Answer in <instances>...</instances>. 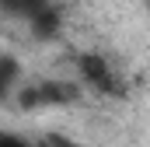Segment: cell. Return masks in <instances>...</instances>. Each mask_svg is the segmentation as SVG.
Listing matches in <instances>:
<instances>
[{
  "label": "cell",
  "instance_id": "obj_1",
  "mask_svg": "<svg viewBox=\"0 0 150 147\" xmlns=\"http://www.w3.org/2000/svg\"><path fill=\"white\" fill-rule=\"evenodd\" d=\"M77 81H80V88H87V91H94L101 98H122L126 95L122 74L101 53H80L77 56Z\"/></svg>",
  "mask_w": 150,
  "mask_h": 147
},
{
  "label": "cell",
  "instance_id": "obj_2",
  "mask_svg": "<svg viewBox=\"0 0 150 147\" xmlns=\"http://www.w3.org/2000/svg\"><path fill=\"white\" fill-rule=\"evenodd\" d=\"M77 95H80V88L70 84V81H56V77H38V81H32L28 77V84L18 91L14 105H21V109H59V105L77 102Z\"/></svg>",
  "mask_w": 150,
  "mask_h": 147
},
{
  "label": "cell",
  "instance_id": "obj_3",
  "mask_svg": "<svg viewBox=\"0 0 150 147\" xmlns=\"http://www.w3.org/2000/svg\"><path fill=\"white\" fill-rule=\"evenodd\" d=\"M25 84H28L25 63L18 60V53L4 49V53H0V102L14 105V98H18V91H21Z\"/></svg>",
  "mask_w": 150,
  "mask_h": 147
},
{
  "label": "cell",
  "instance_id": "obj_4",
  "mask_svg": "<svg viewBox=\"0 0 150 147\" xmlns=\"http://www.w3.org/2000/svg\"><path fill=\"white\" fill-rule=\"evenodd\" d=\"M28 35L35 39V42H56V39L63 35V11L52 4L49 11H42L38 18L28 21Z\"/></svg>",
  "mask_w": 150,
  "mask_h": 147
},
{
  "label": "cell",
  "instance_id": "obj_5",
  "mask_svg": "<svg viewBox=\"0 0 150 147\" xmlns=\"http://www.w3.org/2000/svg\"><path fill=\"white\" fill-rule=\"evenodd\" d=\"M56 0H0V11L7 14V18H18V21H32V18H38L42 11H49Z\"/></svg>",
  "mask_w": 150,
  "mask_h": 147
},
{
  "label": "cell",
  "instance_id": "obj_6",
  "mask_svg": "<svg viewBox=\"0 0 150 147\" xmlns=\"http://www.w3.org/2000/svg\"><path fill=\"white\" fill-rule=\"evenodd\" d=\"M38 140H42V147H94V144H84V140H74L67 133H42Z\"/></svg>",
  "mask_w": 150,
  "mask_h": 147
},
{
  "label": "cell",
  "instance_id": "obj_7",
  "mask_svg": "<svg viewBox=\"0 0 150 147\" xmlns=\"http://www.w3.org/2000/svg\"><path fill=\"white\" fill-rule=\"evenodd\" d=\"M0 147H42V140H28V137H21L14 130H4L0 133Z\"/></svg>",
  "mask_w": 150,
  "mask_h": 147
},
{
  "label": "cell",
  "instance_id": "obj_8",
  "mask_svg": "<svg viewBox=\"0 0 150 147\" xmlns=\"http://www.w3.org/2000/svg\"><path fill=\"white\" fill-rule=\"evenodd\" d=\"M143 11H147V25H150V0H143Z\"/></svg>",
  "mask_w": 150,
  "mask_h": 147
}]
</instances>
